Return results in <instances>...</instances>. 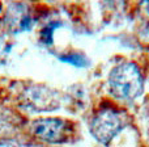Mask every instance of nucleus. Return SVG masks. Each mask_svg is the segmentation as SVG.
Instances as JSON below:
<instances>
[{
  "mask_svg": "<svg viewBox=\"0 0 149 147\" xmlns=\"http://www.w3.org/2000/svg\"><path fill=\"white\" fill-rule=\"evenodd\" d=\"M109 87L116 98L134 100L141 95L144 89L141 71L135 63H120L115 66L109 75Z\"/></svg>",
  "mask_w": 149,
  "mask_h": 147,
  "instance_id": "1",
  "label": "nucleus"
},
{
  "mask_svg": "<svg viewBox=\"0 0 149 147\" xmlns=\"http://www.w3.org/2000/svg\"><path fill=\"white\" fill-rule=\"evenodd\" d=\"M123 112L115 108H102L90 122V133L102 145H107L113 138L123 130L126 124Z\"/></svg>",
  "mask_w": 149,
  "mask_h": 147,
  "instance_id": "2",
  "label": "nucleus"
},
{
  "mask_svg": "<svg viewBox=\"0 0 149 147\" xmlns=\"http://www.w3.org/2000/svg\"><path fill=\"white\" fill-rule=\"evenodd\" d=\"M33 137L46 143H65L73 135V125L63 118H38L30 124Z\"/></svg>",
  "mask_w": 149,
  "mask_h": 147,
  "instance_id": "3",
  "label": "nucleus"
},
{
  "mask_svg": "<svg viewBox=\"0 0 149 147\" xmlns=\"http://www.w3.org/2000/svg\"><path fill=\"white\" fill-rule=\"evenodd\" d=\"M24 108L33 112H49L59 106V97L54 89L45 85H31L21 96Z\"/></svg>",
  "mask_w": 149,
  "mask_h": 147,
  "instance_id": "4",
  "label": "nucleus"
},
{
  "mask_svg": "<svg viewBox=\"0 0 149 147\" xmlns=\"http://www.w3.org/2000/svg\"><path fill=\"white\" fill-rule=\"evenodd\" d=\"M7 24L13 32H26L33 26V17L26 4H10L5 15Z\"/></svg>",
  "mask_w": 149,
  "mask_h": 147,
  "instance_id": "5",
  "label": "nucleus"
},
{
  "mask_svg": "<svg viewBox=\"0 0 149 147\" xmlns=\"http://www.w3.org/2000/svg\"><path fill=\"white\" fill-rule=\"evenodd\" d=\"M59 59L63 60V62H65V63H71V65H73V66H79V67L86 66V63H88L86 58H85L84 55H81V54H67V55H62V57H59Z\"/></svg>",
  "mask_w": 149,
  "mask_h": 147,
  "instance_id": "6",
  "label": "nucleus"
},
{
  "mask_svg": "<svg viewBox=\"0 0 149 147\" xmlns=\"http://www.w3.org/2000/svg\"><path fill=\"white\" fill-rule=\"evenodd\" d=\"M56 26H59V24H50L49 26L42 30L41 33V39L45 45H51L52 44V30H54Z\"/></svg>",
  "mask_w": 149,
  "mask_h": 147,
  "instance_id": "7",
  "label": "nucleus"
},
{
  "mask_svg": "<svg viewBox=\"0 0 149 147\" xmlns=\"http://www.w3.org/2000/svg\"><path fill=\"white\" fill-rule=\"evenodd\" d=\"M140 42L144 46H149V23L140 32Z\"/></svg>",
  "mask_w": 149,
  "mask_h": 147,
  "instance_id": "8",
  "label": "nucleus"
},
{
  "mask_svg": "<svg viewBox=\"0 0 149 147\" xmlns=\"http://www.w3.org/2000/svg\"><path fill=\"white\" fill-rule=\"evenodd\" d=\"M0 147H18V146L9 139H1L0 141Z\"/></svg>",
  "mask_w": 149,
  "mask_h": 147,
  "instance_id": "9",
  "label": "nucleus"
}]
</instances>
